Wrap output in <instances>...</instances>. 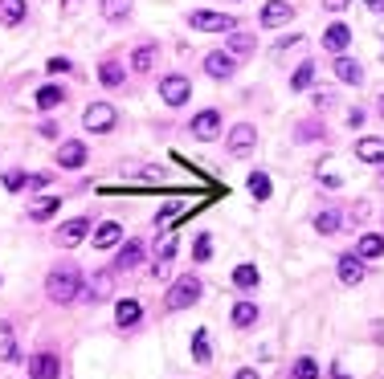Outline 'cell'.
Instances as JSON below:
<instances>
[{"mask_svg": "<svg viewBox=\"0 0 384 379\" xmlns=\"http://www.w3.org/2000/svg\"><path fill=\"white\" fill-rule=\"evenodd\" d=\"M45 294H50V302H57V306H70L74 298L82 294V273H78L74 265H57V269H50Z\"/></svg>", "mask_w": 384, "mask_h": 379, "instance_id": "cell-1", "label": "cell"}, {"mask_svg": "<svg viewBox=\"0 0 384 379\" xmlns=\"http://www.w3.org/2000/svg\"><path fill=\"white\" fill-rule=\"evenodd\" d=\"M201 294H204L201 278H197V273H184V278L172 281L164 306H168V310H188V306H197V302H201Z\"/></svg>", "mask_w": 384, "mask_h": 379, "instance_id": "cell-2", "label": "cell"}, {"mask_svg": "<svg viewBox=\"0 0 384 379\" xmlns=\"http://www.w3.org/2000/svg\"><path fill=\"white\" fill-rule=\"evenodd\" d=\"M115 123H119V111L111 106V102H90V106L82 111V127L86 131H94V135L115 131Z\"/></svg>", "mask_w": 384, "mask_h": 379, "instance_id": "cell-3", "label": "cell"}, {"mask_svg": "<svg viewBox=\"0 0 384 379\" xmlns=\"http://www.w3.org/2000/svg\"><path fill=\"white\" fill-rule=\"evenodd\" d=\"M188 25L197 29V33H234L237 21L229 17V13H204V9H197L192 17H188Z\"/></svg>", "mask_w": 384, "mask_h": 379, "instance_id": "cell-4", "label": "cell"}, {"mask_svg": "<svg viewBox=\"0 0 384 379\" xmlns=\"http://www.w3.org/2000/svg\"><path fill=\"white\" fill-rule=\"evenodd\" d=\"M176 245H180V232H176V229H164V237L155 241V261H151V278H164V273H168V261L176 257Z\"/></svg>", "mask_w": 384, "mask_h": 379, "instance_id": "cell-5", "label": "cell"}, {"mask_svg": "<svg viewBox=\"0 0 384 379\" xmlns=\"http://www.w3.org/2000/svg\"><path fill=\"white\" fill-rule=\"evenodd\" d=\"M111 294H115V269H99V273H90V281H82L86 302H106Z\"/></svg>", "mask_w": 384, "mask_h": 379, "instance_id": "cell-6", "label": "cell"}, {"mask_svg": "<svg viewBox=\"0 0 384 379\" xmlns=\"http://www.w3.org/2000/svg\"><path fill=\"white\" fill-rule=\"evenodd\" d=\"M160 98L168 106H184V102L192 98V82L184 78V74H168L164 82H160Z\"/></svg>", "mask_w": 384, "mask_h": 379, "instance_id": "cell-7", "label": "cell"}, {"mask_svg": "<svg viewBox=\"0 0 384 379\" xmlns=\"http://www.w3.org/2000/svg\"><path fill=\"white\" fill-rule=\"evenodd\" d=\"M225 147H229V155H250L258 147V131H253L250 123H237L234 131L225 135Z\"/></svg>", "mask_w": 384, "mask_h": 379, "instance_id": "cell-8", "label": "cell"}, {"mask_svg": "<svg viewBox=\"0 0 384 379\" xmlns=\"http://www.w3.org/2000/svg\"><path fill=\"white\" fill-rule=\"evenodd\" d=\"M262 29H282V25H290V21H295V9H290V4H286V0H266V4H262Z\"/></svg>", "mask_w": 384, "mask_h": 379, "instance_id": "cell-9", "label": "cell"}, {"mask_svg": "<svg viewBox=\"0 0 384 379\" xmlns=\"http://www.w3.org/2000/svg\"><path fill=\"white\" fill-rule=\"evenodd\" d=\"M86 237H90V220H86V216H74V220H66V225H57V245L62 249L82 245Z\"/></svg>", "mask_w": 384, "mask_h": 379, "instance_id": "cell-10", "label": "cell"}, {"mask_svg": "<svg viewBox=\"0 0 384 379\" xmlns=\"http://www.w3.org/2000/svg\"><path fill=\"white\" fill-rule=\"evenodd\" d=\"M204 74H209V78H217V82H229V78L237 74L234 53H221V50H213L209 57H204Z\"/></svg>", "mask_w": 384, "mask_h": 379, "instance_id": "cell-11", "label": "cell"}, {"mask_svg": "<svg viewBox=\"0 0 384 379\" xmlns=\"http://www.w3.org/2000/svg\"><path fill=\"white\" fill-rule=\"evenodd\" d=\"M335 273H339V281H344V285H360V281H364V257H360V253H344V257H339V265H335Z\"/></svg>", "mask_w": 384, "mask_h": 379, "instance_id": "cell-12", "label": "cell"}, {"mask_svg": "<svg viewBox=\"0 0 384 379\" xmlns=\"http://www.w3.org/2000/svg\"><path fill=\"white\" fill-rule=\"evenodd\" d=\"M188 131L197 135L201 143H209V139H217V135H221V115H217V111H201V115L192 118Z\"/></svg>", "mask_w": 384, "mask_h": 379, "instance_id": "cell-13", "label": "cell"}, {"mask_svg": "<svg viewBox=\"0 0 384 379\" xmlns=\"http://www.w3.org/2000/svg\"><path fill=\"white\" fill-rule=\"evenodd\" d=\"M82 164H86V143L70 139V143H62V147H57V167H66V171H78Z\"/></svg>", "mask_w": 384, "mask_h": 379, "instance_id": "cell-14", "label": "cell"}, {"mask_svg": "<svg viewBox=\"0 0 384 379\" xmlns=\"http://www.w3.org/2000/svg\"><path fill=\"white\" fill-rule=\"evenodd\" d=\"M356 159L360 164H384V139H376V135L356 139Z\"/></svg>", "mask_w": 384, "mask_h": 379, "instance_id": "cell-15", "label": "cell"}, {"mask_svg": "<svg viewBox=\"0 0 384 379\" xmlns=\"http://www.w3.org/2000/svg\"><path fill=\"white\" fill-rule=\"evenodd\" d=\"M335 78H339V82H348V86H360L364 82V69H360V62H356V57H344V53H335Z\"/></svg>", "mask_w": 384, "mask_h": 379, "instance_id": "cell-16", "label": "cell"}, {"mask_svg": "<svg viewBox=\"0 0 384 379\" xmlns=\"http://www.w3.org/2000/svg\"><path fill=\"white\" fill-rule=\"evenodd\" d=\"M119 241H123V225L119 220H102L94 229V249H115Z\"/></svg>", "mask_w": 384, "mask_h": 379, "instance_id": "cell-17", "label": "cell"}, {"mask_svg": "<svg viewBox=\"0 0 384 379\" xmlns=\"http://www.w3.org/2000/svg\"><path fill=\"white\" fill-rule=\"evenodd\" d=\"M33 379H57L62 375V363H57V355H50V351H41V355H33Z\"/></svg>", "mask_w": 384, "mask_h": 379, "instance_id": "cell-18", "label": "cell"}, {"mask_svg": "<svg viewBox=\"0 0 384 379\" xmlns=\"http://www.w3.org/2000/svg\"><path fill=\"white\" fill-rule=\"evenodd\" d=\"M323 45H327V50L331 53H344L351 45V29L348 25H344V21H335L331 29H327V33H323Z\"/></svg>", "mask_w": 384, "mask_h": 379, "instance_id": "cell-19", "label": "cell"}, {"mask_svg": "<svg viewBox=\"0 0 384 379\" xmlns=\"http://www.w3.org/2000/svg\"><path fill=\"white\" fill-rule=\"evenodd\" d=\"M0 363H21V346H17V334L9 322H0Z\"/></svg>", "mask_w": 384, "mask_h": 379, "instance_id": "cell-20", "label": "cell"}, {"mask_svg": "<svg viewBox=\"0 0 384 379\" xmlns=\"http://www.w3.org/2000/svg\"><path fill=\"white\" fill-rule=\"evenodd\" d=\"M139 302H135V298H123V302H115V322L119 327H135V322H139Z\"/></svg>", "mask_w": 384, "mask_h": 379, "instance_id": "cell-21", "label": "cell"}, {"mask_svg": "<svg viewBox=\"0 0 384 379\" xmlns=\"http://www.w3.org/2000/svg\"><path fill=\"white\" fill-rule=\"evenodd\" d=\"M139 261H143V241H127V245L119 249V261H115V269H135Z\"/></svg>", "mask_w": 384, "mask_h": 379, "instance_id": "cell-22", "label": "cell"}, {"mask_svg": "<svg viewBox=\"0 0 384 379\" xmlns=\"http://www.w3.org/2000/svg\"><path fill=\"white\" fill-rule=\"evenodd\" d=\"M356 253H360V257H384V232H364V237H360V245H356Z\"/></svg>", "mask_w": 384, "mask_h": 379, "instance_id": "cell-23", "label": "cell"}, {"mask_svg": "<svg viewBox=\"0 0 384 379\" xmlns=\"http://www.w3.org/2000/svg\"><path fill=\"white\" fill-rule=\"evenodd\" d=\"M33 98H37V111H53V106L66 102V90H62V86H41Z\"/></svg>", "mask_w": 384, "mask_h": 379, "instance_id": "cell-24", "label": "cell"}, {"mask_svg": "<svg viewBox=\"0 0 384 379\" xmlns=\"http://www.w3.org/2000/svg\"><path fill=\"white\" fill-rule=\"evenodd\" d=\"M25 21V0H0V25H21Z\"/></svg>", "mask_w": 384, "mask_h": 379, "instance_id": "cell-25", "label": "cell"}, {"mask_svg": "<svg viewBox=\"0 0 384 379\" xmlns=\"http://www.w3.org/2000/svg\"><path fill=\"white\" fill-rule=\"evenodd\" d=\"M339 225H344V213H335V208H323V213L315 216V229L323 232V237H331V232H339Z\"/></svg>", "mask_w": 384, "mask_h": 379, "instance_id": "cell-26", "label": "cell"}, {"mask_svg": "<svg viewBox=\"0 0 384 379\" xmlns=\"http://www.w3.org/2000/svg\"><path fill=\"white\" fill-rule=\"evenodd\" d=\"M151 66H155V45L148 41V45H139V50L131 53V69L135 74H148Z\"/></svg>", "mask_w": 384, "mask_h": 379, "instance_id": "cell-27", "label": "cell"}, {"mask_svg": "<svg viewBox=\"0 0 384 379\" xmlns=\"http://www.w3.org/2000/svg\"><path fill=\"white\" fill-rule=\"evenodd\" d=\"M258 281H262L258 265H237V269H234V285H237V290H253Z\"/></svg>", "mask_w": 384, "mask_h": 379, "instance_id": "cell-28", "label": "cell"}, {"mask_svg": "<svg viewBox=\"0 0 384 379\" xmlns=\"http://www.w3.org/2000/svg\"><path fill=\"white\" fill-rule=\"evenodd\" d=\"M102 17L115 21V25L119 21H127L131 17V0H102Z\"/></svg>", "mask_w": 384, "mask_h": 379, "instance_id": "cell-29", "label": "cell"}, {"mask_svg": "<svg viewBox=\"0 0 384 379\" xmlns=\"http://www.w3.org/2000/svg\"><path fill=\"white\" fill-rule=\"evenodd\" d=\"M57 204H62V196H45V200H37V204H29V220H50L57 213Z\"/></svg>", "mask_w": 384, "mask_h": 379, "instance_id": "cell-30", "label": "cell"}, {"mask_svg": "<svg viewBox=\"0 0 384 379\" xmlns=\"http://www.w3.org/2000/svg\"><path fill=\"white\" fill-rule=\"evenodd\" d=\"M246 188H250L253 200H270V176H266V171H250Z\"/></svg>", "mask_w": 384, "mask_h": 379, "instance_id": "cell-31", "label": "cell"}, {"mask_svg": "<svg viewBox=\"0 0 384 379\" xmlns=\"http://www.w3.org/2000/svg\"><path fill=\"white\" fill-rule=\"evenodd\" d=\"M253 322H258V306H253V302H237L234 306V327H253Z\"/></svg>", "mask_w": 384, "mask_h": 379, "instance_id": "cell-32", "label": "cell"}, {"mask_svg": "<svg viewBox=\"0 0 384 379\" xmlns=\"http://www.w3.org/2000/svg\"><path fill=\"white\" fill-rule=\"evenodd\" d=\"M192 359H197V363H209V359H213V355H209V330H197V334H192Z\"/></svg>", "mask_w": 384, "mask_h": 379, "instance_id": "cell-33", "label": "cell"}, {"mask_svg": "<svg viewBox=\"0 0 384 379\" xmlns=\"http://www.w3.org/2000/svg\"><path fill=\"white\" fill-rule=\"evenodd\" d=\"M99 78H102V86H123V66L119 62H102V69H99Z\"/></svg>", "mask_w": 384, "mask_h": 379, "instance_id": "cell-34", "label": "cell"}, {"mask_svg": "<svg viewBox=\"0 0 384 379\" xmlns=\"http://www.w3.org/2000/svg\"><path fill=\"white\" fill-rule=\"evenodd\" d=\"M311 82H315V62H302V66L295 69V78H290V86H295V90H307Z\"/></svg>", "mask_w": 384, "mask_h": 379, "instance_id": "cell-35", "label": "cell"}, {"mask_svg": "<svg viewBox=\"0 0 384 379\" xmlns=\"http://www.w3.org/2000/svg\"><path fill=\"white\" fill-rule=\"evenodd\" d=\"M253 45H258V41H253V33H229V53H253Z\"/></svg>", "mask_w": 384, "mask_h": 379, "instance_id": "cell-36", "label": "cell"}, {"mask_svg": "<svg viewBox=\"0 0 384 379\" xmlns=\"http://www.w3.org/2000/svg\"><path fill=\"white\" fill-rule=\"evenodd\" d=\"M209 253H213V237L201 232V237H197V249H192V261H209Z\"/></svg>", "mask_w": 384, "mask_h": 379, "instance_id": "cell-37", "label": "cell"}, {"mask_svg": "<svg viewBox=\"0 0 384 379\" xmlns=\"http://www.w3.org/2000/svg\"><path fill=\"white\" fill-rule=\"evenodd\" d=\"M295 379H319V363L315 359H299L295 363Z\"/></svg>", "mask_w": 384, "mask_h": 379, "instance_id": "cell-38", "label": "cell"}, {"mask_svg": "<svg viewBox=\"0 0 384 379\" xmlns=\"http://www.w3.org/2000/svg\"><path fill=\"white\" fill-rule=\"evenodd\" d=\"M311 102H315V111H331L335 94H331V90H323V86H319L315 94H311Z\"/></svg>", "mask_w": 384, "mask_h": 379, "instance_id": "cell-39", "label": "cell"}, {"mask_svg": "<svg viewBox=\"0 0 384 379\" xmlns=\"http://www.w3.org/2000/svg\"><path fill=\"white\" fill-rule=\"evenodd\" d=\"M45 69H50V74H70V69H74V62H70V57H50V62H45Z\"/></svg>", "mask_w": 384, "mask_h": 379, "instance_id": "cell-40", "label": "cell"}, {"mask_svg": "<svg viewBox=\"0 0 384 379\" xmlns=\"http://www.w3.org/2000/svg\"><path fill=\"white\" fill-rule=\"evenodd\" d=\"M4 188H9V192H21V188H25V171H4Z\"/></svg>", "mask_w": 384, "mask_h": 379, "instance_id": "cell-41", "label": "cell"}, {"mask_svg": "<svg viewBox=\"0 0 384 379\" xmlns=\"http://www.w3.org/2000/svg\"><path fill=\"white\" fill-rule=\"evenodd\" d=\"M315 135L323 139V127H315V123H302V127H299V139H302V143H311Z\"/></svg>", "mask_w": 384, "mask_h": 379, "instance_id": "cell-42", "label": "cell"}, {"mask_svg": "<svg viewBox=\"0 0 384 379\" xmlns=\"http://www.w3.org/2000/svg\"><path fill=\"white\" fill-rule=\"evenodd\" d=\"M50 176H25V192H37V188H45Z\"/></svg>", "mask_w": 384, "mask_h": 379, "instance_id": "cell-43", "label": "cell"}, {"mask_svg": "<svg viewBox=\"0 0 384 379\" xmlns=\"http://www.w3.org/2000/svg\"><path fill=\"white\" fill-rule=\"evenodd\" d=\"M37 135H41V139H57V123H41Z\"/></svg>", "mask_w": 384, "mask_h": 379, "instance_id": "cell-44", "label": "cell"}, {"mask_svg": "<svg viewBox=\"0 0 384 379\" xmlns=\"http://www.w3.org/2000/svg\"><path fill=\"white\" fill-rule=\"evenodd\" d=\"M348 4H351V0H323V9H327V13H344Z\"/></svg>", "mask_w": 384, "mask_h": 379, "instance_id": "cell-45", "label": "cell"}, {"mask_svg": "<svg viewBox=\"0 0 384 379\" xmlns=\"http://www.w3.org/2000/svg\"><path fill=\"white\" fill-rule=\"evenodd\" d=\"M360 123H364V111H356V106H351V111H348V127H360Z\"/></svg>", "mask_w": 384, "mask_h": 379, "instance_id": "cell-46", "label": "cell"}, {"mask_svg": "<svg viewBox=\"0 0 384 379\" xmlns=\"http://www.w3.org/2000/svg\"><path fill=\"white\" fill-rule=\"evenodd\" d=\"M234 379H258V371H253V367H241V371H237Z\"/></svg>", "mask_w": 384, "mask_h": 379, "instance_id": "cell-47", "label": "cell"}, {"mask_svg": "<svg viewBox=\"0 0 384 379\" xmlns=\"http://www.w3.org/2000/svg\"><path fill=\"white\" fill-rule=\"evenodd\" d=\"M368 9H372V13H384V0H364Z\"/></svg>", "mask_w": 384, "mask_h": 379, "instance_id": "cell-48", "label": "cell"}, {"mask_svg": "<svg viewBox=\"0 0 384 379\" xmlns=\"http://www.w3.org/2000/svg\"><path fill=\"white\" fill-rule=\"evenodd\" d=\"M78 4H82V0H62V9H66V13H74Z\"/></svg>", "mask_w": 384, "mask_h": 379, "instance_id": "cell-49", "label": "cell"}, {"mask_svg": "<svg viewBox=\"0 0 384 379\" xmlns=\"http://www.w3.org/2000/svg\"><path fill=\"white\" fill-rule=\"evenodd\" d=\"M376 115H380V118H384V94H380V102H376Z\"/></svg>", "mask_w": 384, "mask_h": 379, "instance_id": "cell-50", "label": "cell"}]
</instances>
